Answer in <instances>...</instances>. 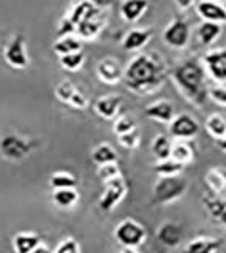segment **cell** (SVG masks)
Masks as SVG:
<instances>
[{"mask_svg":"<svg viewBox=\"0 0 226 253\" xmlns=\"http://www.w3.org/2000/svg\"><path fill=\"white\" fill-rule=\"evenodd\" d=\"M204 182L209 187L212 195H222L226 190V169L223 168H210L206 176Z\"/></svg>","mask_w":226,"mask_h":253,"instance_id":"22","label":"cell"},{"mask_svg":"<svg viewBox=\"0 0 226 253\" xmlns=\"http://www.w3.org/2000/svg\"><path fill=\"white\" fill-rule=\"evenodd\" d=\"M117 160H119L117 152H115V149L109 142H101V144L95 146L92 150V162L97 166L115 163Z\"/></svg>","mask_w":226,"mask_h":253,"instance_id":"24","label":"cell"},{"mask_svg":"<svg viewBox=\"0 0 226 253\" xmlns=\"http://www.w3.org/2000/svg\"><path fill=\"white\" fill-rule=\"evenodd\" d=\"M171 78L182 93V97L191 105L201 108L207 100V73L198 59H188L173 70Z\"/></svg>","mask_w":226,"mask_h":253,"instance_id":"2","label":"cell"},{"mask_svg":"<svg viewBox=\"0 0 226 253\" xmlns=\"http://www.w3.org/2000/svg\"><path fill=\"white\" fill-rule=\"evenodd\" d=\"M79 192L76 188H59V190H54L52 193V203L57 206L59 209H73L76 208V204L79 203Z\"/></svg>","mask_w":226,"mask_h":253,"instance_id":"21","label":"cell"},{"mask_svg":"<svg viewBox=\"0 0 226 253\" xmlns=\"http://www.w3.org/2000/svg\"><path fill=\"white\" fill-rule=\"evenodd\" d=\"M196 35H198L202 46H210L218 37L222 35V24L202 21L198 26Z\"/></svg>","mask_w":226,"mask_h":253,"instance_id":"25","label":"cell"},{"mask_svg":"<svg viewBox=\"0 0 226 253\" xmlns=\"http://www.w3.org/2000/svg\"><path fill=\"white\" fill-rule=\"evenodd\" d=\"M128 193V185L123 176L113 179L105 184V190L98 200V208L101 212L111 213L117 206L123 201V198Z\"/></svg>","mask_w":226,"mask_h":253,"instance_id":"7","label":"cell"},{"mask_svg":"<svg viewBox=\"0 0 226 253\" xmlns=\"http://www.w3.org/2000/svg\"><path fill=\"white\" fill-rule=\"evenodd\" d=\"M3 60L13 70H26L30 65V57L22 34L13 35L3 46Z\"/></svg>","mask_w":226,"mask_h":253,"instance_id":"6","label":"cell"},{"mask_svg":"<svg viewBox=\"0 0 226 253\" xmlns=\"http://www.w3.org/2000/svg\"><path fill=\"white\" fill-rule=\"evenodd\" d=\"M30 253H52V250L44 242H41L40 245H37V247L32 252H30Z\"/></svg>","mask_w":226,"mask_h":253,"instance_id":"41","label":"cell"},{"mask_svg":"<svg viewBox=\"0 0 226 253\" xmlns=\"http://www.w3.org/2000/svg\"><path fill=\"white\" fill-rule=\"evenodd\" d=\"M41 146L40 139L26 138L18 133H5L0 138V157L6 162H22Z\"/></svg>","mask_w":226,"mask_h":253,"instance_id":"3","label":"cell"},{"mask_svg":"<svg viewBox=\"0 0 226 253\" xmlns=\"http://www.w3.org/2000/svg\"><path fill=\"white\" fill-rule=\"evenodd\" d=\"M169 134L177 141H188L198 136L199 124L191 114L182 113L174 116V119L169 124Z\"/></svg>","mask_w":226,"mask_h":253,"instance_id":"9","label":"cell"},{"mask_svg":"<svg viewBox=\"0 0 226 253\" xmlns=\"http://www.w3.org/2000/svg\"><path fill=\"white\" fill-rule=\"evenodd\" d=\"M152 30L151 29H133L127 32V35L122 40V47L125 51L135 52L143 49V47L151 42Z\"/></svg>","mask_w":226,"mask_h":253,"instance_id":"19","label":"cell"},{"mask_svg":"<svg viewBox=\"0 0 226 253\" xmlns=\"http://www.w3.org/2000/svg\"><path fill=\"white\" fill-rule=\"evenodd\" d=\"M75 90H76V85L72 81H68V79H64V81H60L56 85V89H54V95H56V98L60 103L68 105V101H70V98H72V95L75 93Z\"/></svg>","mask_w":226,"mask_h":253,"instance_id":"35","label":"cell"},{"mask_svg":"<svg viewBox=\"0 0 226 253\" xmlns=\"http://www.w3.org/2000/svg\"><path fill=\"white\" fill-rule=\"evenodd\" d=\"M210 2H218V0H210Z\"/></svg>","mask_w":226,"mask_h":253,"instance_id":"44","label":"cell"},{"mask_svg":"<svg viewBox=\"0 0 226 253\" xmlns=\"http://www.w3.org/2000/svg\"><path fill=\"white\" fill-rule=\"evenodd\" d=\"M136 126H138L136 119L131 114H119L117 117L114 119L113 131L115 133V136H119V134H123V133H128L131 130H135Z\"/></svg>","mask_w":226,"mask_h":253,"instance_id":"32","label":"cell"},{"mask_svg":"<svg viewBox=\"0 0 226 253\" xmlns=\"http://www.w3.org/2000/svg\"><path fill=\"white\" fill-rule=\"evenodd\" d=\"M52 253H81V245L73 237H65L57 244Z\"/></svg>","mask_w":226,"mask_h":253,"instance_id":"36","label":"cell"},{"mask_svg":"<svg viewBox=\"0 0 226 253\" xmlns=\"http://www.w3.org/2000/svg\"><path fill=\"white\" fill-rule=\"evenodd\" d=\"M217 146H218V149L222 150V152H226V133H225V136L222 139L217 141Z\"/></svg>","mask_w":226,"mask_h":253,"instance_id":"42","label":"cell"},{"mask_svg":"<svg viewBox=\"0 0 226 253\" xmlns=\"http://www.w3.org/2000/svg\"><path fill=\"white\" fill-rule=\"evenodd\" d=\"M171 158L185 166L194 160V150L187 141H176L171 147Z\"/></svg>","mask_w":226,"mask_h":253,"instance_id":"27","label":"cell"},{"mask_svg":"<svg viewBox=\"0 0 226 253\" xmlns=\"http://www.w3.org/2000/svg\"><path fill=\"white\" fill-rule=\"evenodd\" d=\"M185 166L174 162L173 158H168V160H161L153 165V171L157 172L158 177H174V176H181Z\"/></svg>","mask_w":226,"mask_h":253,"instance_id":"29","label":"cell"},{"mask_svg":"<svg viewBox=\"0 0 226 253\" xmlns=\"http://www.w3.org/2000/svg\"><path fill=\"white\" fill-rule=\"evenodd\" d=\"M84 62H85V54L82 51L70 52V54L60 55V57H59L60 67L64 70H67V71H72V73L79 71L84 67Z\"/></svg>","mask_w":226,"mask_h":253,"instance_id":"31","label":"cell"},{"mask_svg":"<svg viewBox=\"0 0 226 253\" xmlns=\"http://www.w3.org/2000/svg\"><path fill=\"white\" fill-rule=\"evenodd\" d=\"M222 2H223V3H226V0H222Z\"/></svg>","mask_w":226,"mask_h":253,"instance_id":"45","label":"cell"},{"mask_svg":"<svg viewBox=\"0 0 226 253\" xmlns=\"http://www.w3.org/2000/svg\"><path fill=\"white\" fill-rule=\"evenodd\" d=\"M147 8H149V2L147 0H122V3L119 6V13L123 21L133 24L143 18Z\"/></svg>","mask_w":226,"mask_h":253,"instance_id":"16","label":"cell"},{"mask_svg":"<svg viewBox=\"0 0 226 253\" xmlns=\"http://www.w3.org/2000/svg\"><path fill=\"white\" fill-rule=\"evenodd\" d=\"M122 253H136V250H131V249H123Z\"/></svg>","mask_w":226,"mask_h":253,"instance_id":"43","label":"cell"},{"mask_svg":"<svg viewBox=\"0 0 226 253\" xmlns=\"http://www.w3.org/2000/svg\"><path fill=\"white\" fill-rule=\"evenodd\" d=\"M202 204H204L209 215L218 221L223 228H226V200L220 198V195L209 193L202 198Z\"/></svg>","mask_w":226,"mask_h":253,"instance_id":"18","label":"cell"},{"mask_svg":"<svg viewBox=\"0 0 226 253\" xmlns=\"http://www.w3.org/2000/svg\"><path fill=\"white\" fill-rule=\"evenodd\" d=\"M41 242H43L41 237L37 233H32V231L16 233L11 239V245H13L14 253H30L37 247V245H40Z\"/></svg>","mask_w":226,"mask_h":253,"instance_id":"20","label":"cell"},{"mask_svg":"<svg viewBox=\"0 0 226 253\" xmlns=\"http://www.w3.org/2000/svg\"><path fill=\"white\" fill-rule=\"evenodd\" d=\"M174 2L179 11H187V10H190L193 5H196L198 0H174Z\"/></svg>","mask_w":226,"mask_h":253,"instance_id":"39","label":"cell"},{"mask_svg":"<svg viewBox=\"0 0 226 253\" xmlns=\"http://www.w3.org/2000/svg\"><path fill=\"white\" fill-rule=\"evenodd\" d=\"M97 176L98 179L103 182V184H106V182L113 180V179H117L122 176V171H120V166L119 163H108V165H101L98 166L97 169Z\"/></svg>","mask_w":226,"mask_h":253,"instance_id":"33","label":"cell"},{"mask_svg":"<svg viewBox=\"0 0 226 253\" xmlns=\"http://www.w3.org/2000/svg\"><path fill=\"white\" fill-rule=\"evenodd\" d=\"M114 239L123 249L136 250L147 241V229L143 223H139L135 218H123L114 228Z\"/></svg>","mask_w":226,"mask_h":253,"instance_id":"5","label":"cell"},{"mask_svg":"<svg viewBox=\"0 0 226 253\" xmlns=\"http://www.w3.org/2000/svg\"><path fill=\"white\" fill-rule=\"evenodd\" d=\"M122 95H103L93 103V111L106 121H114L119 116L122 108Z\"/></svg>","mask_w":226,"mask_h":253,"instance_id":"12","label":"cell"},{"mask_svg":"<svg viewBox=\"0 0 226 253\" xmlns=\"http://www.w3.org/2000/svg\"><path fill=\"white\" fill-rule=\"evenodd\" d=\"M52 49L56 52L57 57L60 55H65L70 52H76V51H82V40L76 35H64L59 37L57 42L52 44Z\"/></svg>","mask_w":226,"mask_h":253,"instance_id":"23","label":"cell"},{"mask_svg":"<svg viewBox=\"0 0 226 253\" xmlns=\"http://www.w3.org/2000/svg\"><path fill=\"white\" fill-rule=\"evenodd\" d=\"M117 141L119 144L127 149V150H135L139 147V144H141V131H139V128L136 126L135 130H131L128 133H123V134H119L117 136Z\"/></svg>","mask_w":226,"mask_h":253,"instance_id":"34","label":"cell"},{"mask_svg":"<svg viewBox=\"0 0 226 253\" xmlns=\"http://www.w3.org/2000/svg\"><path fill=\"white\" fill-rule=\"evenodd\" d=\"M84 2H89V3H92V5H95V6H98V8H108L109 5L113 3V0H84Z\"/></svg>","mask_w":226,"mask_h":253,"instance_id":"40","label":"cell"},{"mask_svg":"<svg viewBox=\"0 0 226 253\" xmlns=\"http://www.w3.org/2000/svg\"><path fill=\"white\" fill-rule=\"evenodd\" d=\"M190 26L182 16H176L163 30V42L173 49H184L190 43Z\"/></svg>","mask_w":226,"mask_h":253,"instance_id":"8","label":"cell"},{"mask_svg":"<svg viewBox=\"0 0 226 253\" xmlns=\"http://www.w3.org/2000/svg\"><path fill=\"white\" fill-rule=\"evenodd\" d=\"M68 106H72L73 109H77V111H84L89 106V100L79 89H76L75 93L72 95V98L68 101Z\"/></svg>","mask_w":226,"mask_h":253,"instance_id":"38","label":"cell"},{"mask_svg":"<svg viewBox=\"0 0 226 253\" xmlns=\"http://www.w3.org/2000/svg\"><path fill=\"white\" fill-rule=\"evenodd\" d=\"M144 114L147 119L160 124H169L174 119V105L169 100H158L147 105L144 109Z\"/></svg>","mask_w":226,"mask_h":253,"instance_id":"14","label":"cell"},{"mask_svg":"<svg viewBox=\"0 0 226 253\" xmlns=\"http://www.w3.org/2000/svg\"><path fill=\"white\" fill-rule=\"evenodd\" d=\"M222 245H223V239L199 236L187 244L182 253H217L222 249Z\"/></svg>","mask_w":226,"mask_h":253,"instance_id":"17","label":"cell"},{"mask_svg":"<svg viewBox=\"0 0 226 253\" xmlns=\"http://www.w3.org/2000/svg\"><path fill=\"white\" fill-rule=\"evenodd\" d=\"M196 13L201 16L202 21L217 24L226 22V8L218 2H210V0L196 2Z\"/></svg>","mask_w":226,"mask_h":253,"instance_id":"15","label":"cell"},{"mask_svg":"<svg viewBox=\"0 0 226 253\" xmlns=\"http://www.w3.org/2000/svg\"><path fill=\"white\" fill-rule=\"evenodd\" d=\"M184 229L176 221H165L157 229V241L166 249H177L182 242Z\"/></svg>","mask_w":226,"mask_h":253,"instance_id":"13","label":"cell"},{"mask_svg":"<svg viewBox=\"0 0 226 253\" xmlns=\"http://www.w3.org/2000/svg\"><path fill=\"white\" fill-rule=\"evenodd\" d=\"M188 190V180L182 176L158 177L152 188V204L166 206L179 201Z\"/></svg>","mask_w":226,"mask_h":253,"instance_id":"4","label":"cell"},{"mask_svg":"<svg viewBox=\"0 0 226 253\" xmlns=\"http://www.w3.org/2000/svg\"><path fill=\"white\" fill-rule=\"evenodd\" d=\"M207 98L220 106H226V87L223 85H212L207 89Z\"/></svg>","mask_w":226,"mask_h":253,"instance_id":"37","label":"cell"},{"mask_svg":"<svg viewBox=\"0 0 226 253\" xmlns=\"http://www.w3.org/2000/svg\"><path fill=\"white\" fill-rule=\"evenodd\" d=\"M171 147H173V141L166 134H157L151 142V152L157 162L171 158Z\"/></svg>","mask_w":226,"mask_h":253,"instance_id":"26","label":"cell"},{"mask_svg":"<svg viewBox=\"0 0 226 253\" xmlns=\"http://www.w3.org/2000/svg\"><path fill=\"white\" fill-rule=\"evenodd\" d=\"M206 131L212 136L215 141L222 139L226 133V121L222 114L214 113L206 119Z\"/></svg>","mask_w":226,"mask_h":253,"instance_id":"30","label":"cell"},{"mask_svg":"<svg viewBox=\"0 0 226 253\" xmlns=\"http://www.w3.org/2000/svg\"><path fill=\"white\" fill-rule=\"evenodd\" d=\"M204 68L215 83H226V47L210 49L204 55Z\"/></svg>","mask_w":226,"mask_h":253,"instance_id":"10","label":"cell"},{"mask_svg":"<svg viewBox=\"0 0 226 253\" xmlns=\"http://www.w3.org/2000/svg\"><path fill=\"white\" fill-rule=\"evenodd\" d=\"M97 78L103 84L115 85L123 79V67L119 59L105 57L97 63Z\"/></svg>","mask_w":226,"mask_h":253,"instance_id":"11","label":"cell"},{"mask_svg":"<svg viewBox=\"0 0 226 253\" xmlns=\"http://www.w3.org/2000/svg\"><path fill=\"white\" fill-rule=\"evenodd\" d=\"M77 179L73 172L70 171H56L52 172L49 176V185L54 188V190H59V188H76Z\"/></svg>","mask_w":226,"mask_h":253,"instance_id":"28","label":"cell"},{"mask_svg":"<svg viewBox=\"0 0 226 253\" xmlns=\"http://www.w3.org/2000/svg\"><path fill=\"white\" fill-rule=\"evenodd\" d=\"M166 78V63L158 52L138 54L123 68V83L127 89L141 97L158 92Z\"/></svg>","mask_w":226,"mask_h":253,"instance_id":"1","label":"cell"}]
</instances>
